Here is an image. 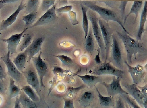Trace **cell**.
<instances>
[{
  "label": "cell",
  "mask_w": 147,
  "mask_h": 108,
  "mask_svg": "<svg viewBox=\"0 0 147 108\" xmlns=\"http://www.w3.org/2000/svg\"><path fill=\"white\" fill-rule=\"evenodd\" d=\"M116 33L124 44L129 64L132 63L133 56L136 59L138 55L147 54V49L141 41L134 39L124 32L116 31Z\"/></svg>",
  "instance_id": "6da1fadb"
},
{
  "label": "cell",
  "mask_w": 147,
  "mask_h": 108,
  "mask_svg": "<svg viewBox=\"0 0 147 108\" xmlns=\"http://www.w3.org/2000/svg\"><path fill=\"white\" fill-rule=\"evenodd\" d=\"M82 5L88 8H89L93 11L98 13L100 16L101 19L105 22L109 23V21H113L117 22L120 25L125 32L129 36H131L130 33L127 31L122 23L117 13L115 11L111 10L109 8L102 7L96 5L92 1H82Z\"/></svg>",
  "instance_id": "7a4b0ae2"
},
{
  "label": "cell",
  "mask_w": 147,
  "mask_h": 108,
  "mask_svg": "<svg viewBox=\"0 0 147 108\" xmlns=\"http://www.w3.org/2000/svg\"><path fill=\"white\" fill-rule=\"evenodd\" d=\"M87 14L88 18L92 24L93 34L100 50L102 59L105 61V47L101 30L98 23L99 19L95 13L91 10H89Z\"/></svg>",
  "instance_id": "3957f363"
},
{
  "label": "cell",
  "mask_w": 147,
  "mask_h": 108,
  "mask_svg": "<svg viewBox=\"0 0 147 108\" xmlns=\"http://www.w3.org/2000/svg\"><path fill=\"white\" fill-rule=\"evenodd\" d=\"M93 73L96 76L110 75L121 79L123 78L125 75L124 71L113 66L110 62H107L101 63L94 69Z\"/></svg>",
  "instance_id": "277c9868"
},
{
  "label": "cell",
  "mask_w": 147,
  "mask_h": 108,
  "mask_svg": "<svg viewBox=\"0 0 147 108\" xmlns=\"http://www.w3.org/2000/svg\"><path fill=\"white\" fill-rule=\"evenodd\" d=\"M98 23L101 30L105 44V58L104 62H106L109 57L110 49L112 45L113 30L110 26L109 23L101 18L99 19Z\"/></svg>",
  "instance_id": "5b68a950"
},
{
  "label": "cell",
  "mask_w": 147,
  "mask_h": 108,
  "mask_svg": "<svg viewBox=\"0 0 147 108\" xmlns=\"http://www.w3.org/2000/svg\"><path fill=\"white\" fill-rule=\"evenodd\" d=\"M11 53L8 51L6 55L0 58L6 65L7 69V74L11 78L15 81L20 82L22 81L24 76L23 74L19 71L10 59Z\"/></svg>",
  "instance_id": "8992f818"
},
{
  "label": "cell",
  "mask_w": 147,
  "mask_h": 108,
  "mask_svg": "<svg viewBox=\"0 0 147 108\" xmlns=\"http://www.w3.org/2000/svg\"><path fill=\"white\" fill-rule=\"evenodd\" d=\"M111 45L112 56L113 61L116 68L121 69L123 68V57L121 47L115 34L112 36Z\"/></svg>",
  "instance_id": "52a82bcc"
},
{
  "label": "cell",
  "mask_w": 147,
  "mask_h": 108,
  "mask_svg": "<svg viewBox=\"0 0 147 108\" xmlns=\"http://www.w3.org/2000/svg\"><path fill=\"white\" fill-rule=\"evenodd\" d=\"M121 79L118 77L116 78L114 76L113 77L112 81L110 84H107L105 82L101 83L104 86L107 91L108 96L113 97L120 95H129L126 91L124 90L122 88L120 81Z\"/></svg>",
  "instance_id": "ba28073f"
},
{
  "label": "cell",
  "mask_w": 147,
  "mask_h": 108,
  "mask_svg": "<svg viewBox=\"0 0 147 108\" xmlns=\"http://www.w3.org/2000/svg\"><path fill=\"white\" fill-rule=\"evenodd\" d=\"M42 54V52L41 51L38 57H34L32 59L39 78L40 87L45 88L46 86L44 84L43 79L46 75L48 68L46 63L41 58Z\"/></svg>",
  "instance_id": "9c48e42d"
},
{
  "label": "cell",
  "mask_w": 147,
  "mask_h": 108,
  "mask_svg": "<svg viewBox=\"0 0 147 108\" xmlns=\"http://www.w3.org/2000/svg\"><path fill=\"white\" fill-rule=\"evenodd\" d=\"M27 82L37 93L40 87L39 78L36 71L32 66H30L22 72Z\"/></svg>",
  "instance_id": "30bf717a"
},
{
  "label": "cell",
  "mask_w": 147,
  "mask_h": 108,
  "mask_svg": "<svg viewBox=\"0 0 147 108\" xmlns=\"http://www.w3.org/2000/svg\"><path fill=\"white\" fill-rule=\"evenodd\" d=\"M122 85L126 88L127 92L133 97L138 104L143 106L144 108H147V98L144 97L137 85L134 84H124Z\"/></svg>",
  "instance_id": "8fae6325"
},
{
  "label": "cell",
  "mask_w": 147,
  "mask_h": 108,
  "mask_svg": "<svg viewBox=\"0 0 147 108\" xmlns=\"http://www.w3.org/2000/svg\"><path fill=\"white\" fill-rule=\"evenodd\" d=\"M124 62L128 68L129 73L132 77L133 84L137 85L143 82L146 74L145 68L143 66L138 64L136 67H132L126 61H125Z\"/></svg>",
  "instance_id": "7c38bea8"
},
{
  "label": "cell",
  "mask_w": 147,
  "mask_h": 108,
  "mask_svg": "<svg viewBox=\"0 0 147 108\" xmlns=\"http://www.w3.org/2000/svg\"><path fill=\"white\" fill-rule=\"evenodd\" d=\"M56 5H54L49 9L31 27L34 28L39 26L45 25L50 24L57 18L55 14Z\"/></svg>",
  "instance_id": "4fadbf2b"
},
{
  "label": "cell",
  "mask_w": 147,
  "mask_h": 108,
  "mask_svg": "<svg viewBox=\"0 0 147 108\" xmlns=\"http://www.w3.org/2000/svg\"><path fill=\"white\" fill-rule=\"evenodd\" d=\"M28 28H26L23 31L19 34H16L12 35L7 39H3V41L7 43V49L11 54H13L17 53L16 49L18 47L20 43L21 38Z\"/></svg>",
  "instance_id": "5bb4252c"
},
{
  "label": "cell",
  "mask_w": 147,
  "mask_h": 108,
  "mask_svg": "<svg viewBox=\"0 0 147 108\" xmlns=\"http://www.w3.org/2000/svg\"><path fill=\"white\" fill-rule=\"evenodd\" d=\"M45 38L43 37L36 38L26 49L27 51L29 62H30L36 54L41 51V46Z\"/></svg>",
  "instance_id": "9a60e30c"
},
{
  "label": "cell",
  "mask_w": 147,
  "mask_h": 108,
  "mask_svg": "<svg viewBox=\"0 0 147 108\" xmlns=\"http://www.w3.org/2000/svg\"><path fill=\"white\" fill-rule=\"evenodd\" d=\"M26 5L24 3L23 1H21L15 11L7 19L2 21L0 24V32L6 30L8 27L11 25L15 21L19 13L25 8Z\"/></svg>",
  "instance_id": "2e32d148"
},
{
  "label": "cell",
  "mask_w": 147,
  "mask_h": 108,
  "mask_svg": "<svg viewBox=\"0 0 147 108\" xmlns=\"http://www.w3.org/2000/svg\"><path fill=\"white\" fill-rule=\"evenodd\" d=\"M95 98V96L93 92L88 90L85 91L79 97L78 101L81 106L87 107L92 103Z\"/></svg>",
  "instance_id": "e0dca14e"
},
{
  "label": "cell",
  "mask_w": 147,
  "mask_h": 108,
  "mask_svg": "<svg viewBox=\"0 0 147 108\" xmlns=\"http://www.w3.org/2000/svg\"><path fill=\"white\" fill-rule=\"evenodd\" d=\"M27 57V51L26 49L24 52L19 53L14 59L13 61L14 64L21 73L23 71L25 67Z\"/></svg>",
  "instance_id": "ac0fdd59"
},
{
  "label": "cell",
  "mask_w": 147,
  "mask_h": 108,
  "mask_svg": "<svg viewBox=\"0 0 147 108\" xmlns=\"http://www.w3.org/2000/svg\"><path fill=\"white\" fill-rule=\"evenodd\" d=\"M147 16V2L146 1L142 13L140 16V23L139 28L138 30L137 36V40L142 41V36L145 31L144 28Z\"/></svg>",
  "instance_id": "d6986e66"
},
{
  "label": "cell",
  "mask_w": 147,
  "mask_h": 108,
  "mask_svg": "<svg viewBox=\"0 0 147 108\" xmlns=\"http://www.w3.org/2000/svg\"><path fill=\"white\" fill-rule=\"evenodd\" d=\"M76 76L81 79L86 85L90 88L95 87L98 83L100 82L101 77L99 76L94 75H80L76 74Z\"/></svg>",
  "instance_id": "ffe728a7"
},
{
  "label": "cell",
  "mask_w": 147,
  "mask_h": 108,
  "mask_svg": "<svg viewBox=\"0 0 147 108\" xmlns=\"http://www.w3.org/2000/svg\"><path fill=\"white\" fill-rule=\"evenodd\" d=\"M95 38L93 35L92 29L90 28L85 43L86 50L88 53L92 54L93 53L95 48Z\"/></svg>",
  "instance_id": "44dd1931"
},
{
  "label": "cell",
  "mask_w": 147,
  "mask_h": 108,
  "mask_svg": "<svg viewBox=\"0 0 147 108\" xmlns=\"http://www.w3.org/2000/svg\"><path fill=\"white\" fill-rule=\"evenodd\" d=\"M18 98L23 108H39L37 103L30 99L23 91L21 92Z\"/></svg>",
  "instance_id": "7402d4cb"
},
{
  "label": "cell",
  "mask_w": 147,
  "mask_h": 108,
  "mask_svg": "<svg viewBox=\"0 0 147 108\" xmlns=\"http://www.w3.org/2000/svg\"><path fill=\"white\" fill-rule=\"evenodd\" d=\"M96 90L98 94L100 104L101 106L105 107H114L115 105V101L113 97L111 96H104L102 95L96 87Z\"/></svg>",
  "instance_id": "603a6c76"
},
{
  "label": "cell",
  "mask_w": 147,
  "mask_h": 108,
  "mask_svg": "<svg viewBox=\"0 0 147 108\" xmlns=\"http://www.w3.org/2000/svg\"><path fill=\"white\" fill-rule=\"evenodd\" d=\"M81 7L83 17L82 26L85 33L84 38L85 39L89 31V24L87 14L88 8L82 4H81Z\"/></svg>",
  "instance_id": "cb8c5ba5"
},
{
  "label": "cell",
  "mask_w": 147,
  "mask_h": 108,
  "mask_svg": "<svg viewBox=\"0 0 147 108\" xmlns=\"http://www.w3.org/2000/svg\"><path fill=\"white\" fill-rule=\"evenodd\" d=\"M143 2L142 1H135L134 2L130 12L128 14L125 16L123 23L124 24H125L127 18L132 13L134 14L135 15V22L136 21L139 12L141 7H142Z\"/></svg>",
  "instance_id": "d4e9b609"
},
{
  "label": "cell",
  "mask_w": 147,
  "mask_h": 108,
  "mask_svg": "<svg viewBox=\"0 0 147 108\" xmlns=\"http://www.w3.org/2000/svg\"><path fill=\"white\" fill-rule=\"evenodd\" d=\"M21 90L32 101L38 103L40 101V98L35 92L34 89L30 85L24 86L22 88Z\"/></svg>",
  "instance_id": "484cf974"
},
{
  "label": "cell",
  "mask_w": 147,
  "mask_h": 108,
  "mask_svg": "<svg viewBox=\"0 0 147 108\" xmlns=\"http://www.w3.org/2000/svg\"><path fill=\"white\" fill-rule=\"evenodd\" d=\"M15 81L13 78L10 77L9 84V97L12 99L20 95L21 90L15 84Z\"/></svg>",
  "instance_id": "4316f807"
},
{
  "label": "cell",
  "mask_w": 147,
  "mask_h": 108,
  "mask_svg": "<svg viewBox=\"0 0 147 108\" xmlns=\"http://www.w3.org/2000/svg\"><path fill=\"white\" fill-rule=\"evenodd\" d=\"M40 1L30 0L28 1L26 5V12L28 14L33 12H37Z\"/></svg>",
  "instance_id": "83f0119b"
},
{
  "label": "cell",
  "mask_w": 147,
  "mask_h": 108,
  "mask_svg": "<svg viewBox=\"0 0 147 108\" xmlns=\"http://www.w3.org/2000/svg\"><path fill=\"white\" fill-rule=\"evenodd\" d=\"M33 37L32 35L27 34L22 40L19 46V50L23 51L25 49H26L31 43Z\"/></svg>",
  "instance_id": "f1b7e54d"
},
{
  "label": "cell",
  "mask_w": 147,
  "mask_h": 108,
  "mask_svg": "<svg viewBox=\"0 0 147 108\" xmlns=\"http://www.w3.org/2000/svg\"><path fill=\"white\" fill-rule=\"evenodd\" d=\"M37 15V12H33L23 16L22 19L25 22L26 26H29L34 23Z\"/></svg>",
  "instance_id": "f546056e"
},
{
  "label": "cell",
  "mask_w": 147,
  "mask_h": 108,
  "mask_svg": "<svg viewBox=\"0 0 147 108\" xmlns=\"http://www.w3.org/2000/svg\"><path fill=\"white\" fill-rule=\"evenodd\" d=\"M59 58L61 61L62 65L65 66L71 65L73 63V61L71 58L64 55H57L55 56Z\"/></svg>",
  "instance_id": "4dcf8cb0"
},
{
  "label": "cell",
  "mask_w": 147,
  "mask_h": 108,
  "mask_svg": "<svg viewBox=\"0 0 147 108\" xmlns=\"http://www.w3.org/2000/svg\"><path fill=\"white\" fill-rule=\"evenodd\" d=\"M121 96L124 99L127 104L132 108H141L136 103L135 100L130 97L128 95H123Z\"/></svg>",
  "instance_id": "1f68e13d"
},
{
  "label": "cell",
  "mask_w": 147,
  "mask_h": 108,
  "mask_svg": "<svg viewBox=\"0 0 147 108\" xmlns=\"http://www.w3.org/2000/svg\"><path fill=\"white\" fill-rule=\"evenodd\" d=\"M86 87V85L83 84L76 88L69 87L67 89V92L69 95L73 96L76 95L80 90L84 89Z\"/></svg>",
  "instance_id": "d6a6232c"
},
{
  "label": "cell",
  "mask_w": 147,
  "mask_h": 108,
  "mask_svg": "<svg viewBox=\"0 0 147 108\" xmlns=\"http://www.w3.org/2000/svg\"><path fill=\"white\" fill-rule=\"evenodd\" d=\"M55 1H43L41 4V10L42 11L46 12L51 5H53Z\"/></svg>",
  "instance_id": "836d02e7"
},
{
  "label": "cell",
  "mask_w": 147,
  "mask_h": 108,
  "mask_svg": "<svg viewBox=\"0 0 147 108\" xmlns=\"http://www.w3.org/2000/svg\"><path fill=\"white\" fill-rule=\"evenodd\" d=\"M128 2V1H121V2L119 9H120L121 15L122 20L123 19L126 5Z\"/></svg>",
  "instance_id": "e575fe53"
},
{
  "label": "cell",
  "mask_w": 147,
  "mask_h": 108,
  "mask_svg": "<svg viewBox=\"0 0 147 108\" xmlns=\"http://www.w3.org/2000/svg\"><path fill=\"white\" fill-rule=\"evenodd\" d=\"M64 106L63 108H75L73 100L71 99H64Z\"/></svg>",
  "instance_id": "d590c367"
},
{
  "label": "cell",
  "mask_w": 147,
  "mask_h": 108,
  "mask_svg": "<svg viewBox=\"0 0 147 108\" xmlns=\"http://www.w3.org/2000/svg\"><path fill=\"white\" fill-rule=\"evenodd\" d=\"M115 108H126L123 99L120 96L115 102Z\"/></svg>",
  "instance_id": "8d00e7d4"
},
{
  "label": "cell",
  "mask_w": 147,
  "mask_h": 108,
  "mask_svg": "<svg viewBox=\"0 0 147 108\" xmlns=\"http://www.w3.org/2000/svg\"><path fill=\"white\" fill-rule=\"evenodd\" d=\"M54 74L55 75L63 74L66 72L68 71L67 70H64L59 66H55L54 67L53 69L52 70Z\"/></svg>",
  "instance_id": "74e56055"
},
{
  "label": "cell",
  "mask_w": 147,
  "mask_h": 108,
  "mask_svg": "<svg viewBox=\"0 0 147 108\" xmlns=\"http://www.w3.org/2000/svg\"><path fill=\"white\" fill-rule=\"evenodd\" d=\"M69 15L70 16V20L71 21V22L73 21V23H72V24L73 26L76 25L79 23V22L77 20L76 18V13L74 12L73 11H70L69 12Z\"/></svg>",
  "instance_id": "f35d334b"
},
{
  "label": "cell",
  "mask_w": 147,
  "mask_h": 108,
  "mask_svg": "<svg viewBox=\"0 0 147 108\" xmlns=\"http://www.w3.org/2000/svg\"><path fill=\"white\" fill-rule=\"evenodd\" d=\"M73 6L72 5H67L59 8V9H57L56 10L59 13H65L71 11Z\"/></svg>",
  "instance_id": "ab89813d"
},
{
  "label": "cell",
  "mask_w": 147,
  "mask_h": 108,
  "mask_svg": "<svg viewBox=\"0 0 147 108\" xmlns=\"http://www.w3.org/2000/svg\"><path fill=\"white\" fill-rule=\"evenodd\" d=\"M138 88L141 91L143 95L146 98H147V85L146 84L143 87L137 86Z\"/></svg>",
  "instance_id": "60d3db41"
},
{
  "label": "cell",
  "mask_w": 147,
  "mask_h": 108,
  "mask_svg": "<svg viewBox=\"0 0 147 108\" xmlns=\"http://www.w3.org/2000/svg\"><path fill=\"white\" fill-rule=\"evenodd\" d=\"M6 74L4 70V69L2 66L0 64V80L2 81L6 78Z\"/></svg>",
  "instance_id": "b9f144b4"
},
{
  "label": "cell",
  "mask_w": 147,
  "mask_h": 108,
  "mask_svg": "<svg viewBox=\"0 0 147 108\" xmlns=\"http://www.w3.org/2000/svg\"><path fill=\"white\" fill-rule=\"evenodd\" d=\"M100 2L104 3L108 7L111 8H113L116 5V2L117 1H99Z\"/></svg>",
  "instance_id": "7bdbcfd3"
},
{
  "label": "cell",
  "mask_w": 147,
  "mask_h": 108,
  "mask_svg": "<svg viewBox=\"0 0 147 108\" xmlns=\"http://www.w3.org/2000/svg\"><path fill=\"white\" fill-rule=\"evenodd\" d=\"M98 54L96 55L94 60L97 64L98 65H100L102 63V62L100 59V51L99 49L98 50Z\"/></svg>",
  "instance_id": "ee69618b"
},
{
  "label": "cell",
  "mask_w": 147,
  "mask_h": 108,
  "mask_svg": "<svg viewBox=\"0 0 147 108\" xmlns=\"http://www.w3.org/2000/svg\"><path fill=\"white\" fill-rule=\"evenodd\" d=\"M18 1L16 0H1L0 1V5H5V4L14 3Z\"/></svg>",
  "instance_id": "f6af8a7d"
},
{
  "label": "cell",
  "mask_w": 147,
  "mask_h": 108,
  "mask_svg": "<svg viewBox=\"0 0 147 108\" xmlns=\"http://www.w3.org/2000/svg\"><path fill=\"white\" fill-rule=\"evenodd\" d=\"M14 108H23L20 103L19 98L16 97L14 102Z\"/></svg>",
  "instance_id": "bcb514c9"
},
{
  "label": "cell",
  "mask_w": 147,
  "mask_h": 108,
  "mask_svg": "<svg viewBox=\"0 0 147 108\" xmlns=\"http://www.w3.org/2000/svg\"><path fill=\"white\" fill-rule=\"evenodd\" d=\"M2 82L0 80V93L4 94L5 92V88Z\"/></svg>",
  "instance_id": "7dc6e473"
},
{
  "label": "cell",
  "mask_w": 147,
  "mask_h": 108,
  "mask_svg": "<svg viewBox=\"0 0 147 108\" xmlns=\"http://www.w3.org/2000/svg\"><path fill=\"white\" fill-rule=\"evenodd\" d=\"M125 106L126 108H132L131 106H130V105L127 103L125 104Z\"/></svg>",
  "instance_id": "c3c4849f"
},
{
  "label": "cell",
  "mask_w": 147,
  "mask_h": 108,
  "mask_svg": "<svg viewBox=\"0 0 147 108\" xmlns=\"http://www.w3.org/2000/svg\"><path fill=\"white\" fill-rule=\"evenodd\" d=\"M5 5H0V10H1L2 8ZM1 34L0 32V41H1Z\"/></svg>",
  "instance_id": "681fc988"
},
{
  "label": "cell",
  "mask_w": 147,
  "mask_h": 108,
  "mask_svg": "<svg viewBox=\"0 0 147 108\" xmlns=\"http://www.w3.org/2000/svg\"><path fill=\"white\" fill-rule=\"evenodd\" d=\"M0 58H1V57H0Z\"/></svg>",
  "instance_id": "f907efd6"
}]
</instances>
